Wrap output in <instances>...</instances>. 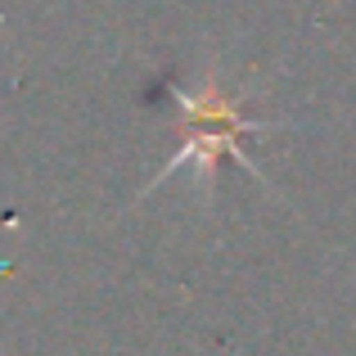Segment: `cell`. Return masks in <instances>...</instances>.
I'll return each mask as SVG.
<instances>
[{
    "mask_svg": "<svg viewBox=\"0 0 356 356\" xmlns=\"http://www.w3.org/2000/svg\"><path fill=\"white\" fill-rule=\"evenodd\" d=\"M176 99H181V113H185V127H181L185 131V149H181V154H172L167 172L194 163L199 172L212 176V167H217L221 158H235V163H243L252 172V163L243 158L239 136H243V131H261V127H270V122L243 118L239 104L217 86V81H208L203 90H176Z\"/></svg>",
    "mask_w": 356,
    "mask_h": 356,
    "instance_id": "obj_1",
    "label": "cell"
}]
</instances>
